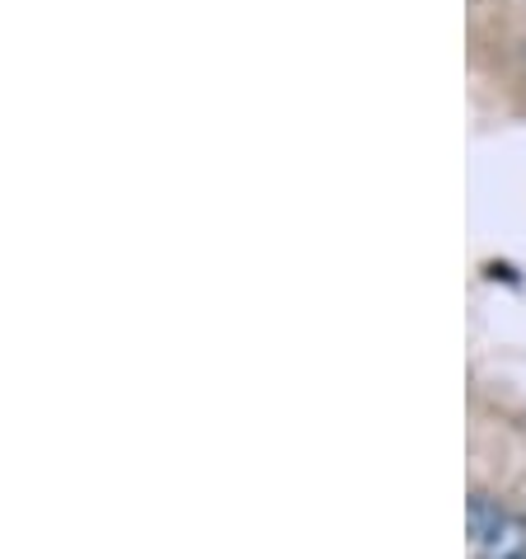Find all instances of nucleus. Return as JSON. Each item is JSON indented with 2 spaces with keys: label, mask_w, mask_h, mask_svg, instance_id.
I'll use <instances>...</instances> for the list:
<instances>
[{
  "label": "nucleus",
  "mask_w": 526,
  "mask_h": 559,
  "mask_svg": "<svg viewBox=\"0 0 526 559\" xmlns=\"http://www.w3.org/2000/svg\"><path fill=\"white\" fill-rule=\"evenodd\" d=\"M470 546L479 559H526V522L489 493H470Z\"/></svg>",
  "instance_id": "1"
}]
</instances>
